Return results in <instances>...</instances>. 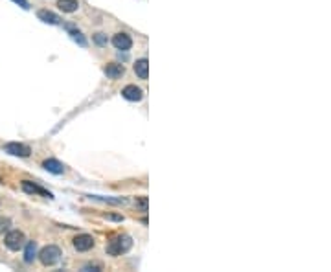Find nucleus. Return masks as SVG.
Listing matches in <instances>:
<instances>
[{
	"instance_id": "obj_1",
	"label": "nucleus",
	"mask_w": 331,
	"mask_h": 272,
	"mask_svg": "<svg viewBox=\"0 0 331 272\" xmlns=\"http://www.w3.org/2000/svg\"><path fill=\"white\" fill-rule=\"evenodd\" d=\"M131 246H133L131 237L129 236H118V237H114L109 245H107V254L121 256V254H125V252H129V248H131Z\"/></svg>"
},
{
	"instance_id": "obj_2",
	"label": "nucleus",
	"mask_w": 331,
	"mask_h": 272,
	"mask_svg": "<svg viewBox=\"0 0 331 272\" xmlns=\"http://www.w3.org/2000/svg\"><path fill=\"white\" fill-rule=\"evenodd\" d=\"M24 243H26V237H24V234H22L20 230H11V228H9L8 232H6L4 245L8 246L9 250L17 252V250H20V248L24 246Z\"/></svg>"
},
{
	"instance_id": "obj_3",
	"label": "nucleus",
	"mask_w": 331,
	"mask_h": 272,
	"mask_svg": "<svg viewBox=\"0 0 331 272\" xmlns=\"http://www.w3.org/2000/svg\"><path fill=\"white\" fill-rule=\"evenodd\" d=\"M39 259H41V263L46 265V267L55 265L59 259H61V250H59V246H55V245L45 246V248L39 252Z\"/></svg>"
},
{
	"instance_id": "obj_4",
	"label": "nucleus",
	"mask_w": 331,
	"mask_h": 272,
	"mask_svg": "<svg viewBox=\"0 0 331 272\" xmlns=\"http://www.w3.org/2000/svg\"><path fill=\"white\" fill-rule=\"evenodd\" d=\"M4 149H6V153L13 154V156H20V158H26V156L31 154V149H30L28 145L18 144V142H11V144H8Z\"/></svg>"
},
{
	"instance_id": "obj_5",
	"label": "nucleus",
	"mask_w": 331,
	"mask_h": 272,
	"mask_svg": "<svg viewBox=\"0 0 331 272\" xmlns=\"http://www.w3.org/2000/svg\"><path fill=\"white\" fill-rule=\"evenodd\" d=\"M92 246H94V237L89 236V234H81V236H77L74 239V248L77 252H87V250H90Z\"/></svg>"
},
{
	"instance_id": "obj_6",
	"label": "nucleus",
	"mask_w": 331,
	"mask_h": 272,
	"mask_svg": "<svg viewBox=\"0 0 331 272\" xmlns=\"http://www.w3.org/2000/svg\"><path fill=\"white\" fill-rule=\"evenodd\" d=\"M112 45H114L116 50L127 52V50H131V46H133V41H131V37L127 33H116V35L112 37Z\"/></svg>"
},
{
	"instance_id": "obj_7",
	"label": "nucleus",
	"mask_w": 331,
	"mask_h": 272,
	"mask_svg": "<svg viewBox=\"0 0 331 272\" xmlns=\"http://www.w3.org/2000/svg\"><path fill=\"white\" fill-rule=\"evenodd\" d=\"M103 72H105V76H107L109 79H120V77L125 74V68H123V64H120V63H109L105 68H103Z\"/></svg>"
},
{
	"instance_id": "obj_8",
	"label": "nucleus",
	"mask_w": 331,
	"mask_h": 272,
	"mask_svg": "<svg viewBox=\"0 0 331 272\" xmlns=\"http://www.w3.org/2000/svg\"><path fill=\"white\" fill-rule=\"evenodd\" d=\"M121 96L127 101H140L144 98V92L142 89H138L136 85H127L123 91H121Z\"/></svg>"
},
{
	"instance_id": "obj_9",
	"label": "nucleus",
	"mask_w": 331,
	"mask_h": 272,
	"mask_svg": "<svg viewBox=\"0 0 331 272\" xmlns=\"http://www.w3.org/2000/svg\"><path fill=\"white\" fill-rule=\"evenodd\" d=\"M22 190L26 191V193H31V195H43V197H48V199H52V193L50 191L43 190L41 186H37V184H33V182L30 181H24L22 182Z\"/></svg>"
},
{
	"instance_id": "obj_10",
	"label": "nucleus",
	"mask_w": 331,
	"mask_h": 272,
	"mask_svg": "<svg viewBox=\"0 0 331 272\" xmlns=\"http://www.w3.org/2000/svg\"><path fill=\"white\" fill-rule=\"evenodd\" d=\"M43 167H45L48 173H54V175H61V173L64 171L63 164L57 162V160H54V158H48V160H45V162H43Z\"/></svg>"
},
{
	"instance_id": "obj_11",
	"label": "nucleus",
	"mask_w": 331,
	"mask_h": 272,
	"mask_svg": "<svg viewBox=\"0 0 331 272\" xmlns=\"http://www.w3.org/2000/svg\"><path fill=\"white\" fill-rule=\"evenodd\" d=\"M135 74L140 79H147V76H149V63H147V59H138L136 63H135Z\"/></svg>"
},
{
	"instance_id": "obj_12",
	"label": "nucleus",
	"mask_w": 331,
	"mask_h": 272,
	"mask_svg": "<svg viewBox=\"0 0 331 272\" xmlns=\"http://www.w3.org/2000/svg\"><path fill=\"white\" fill-rule=\"evenodd\" d=\"M57 8L64 11V13H74V11H77L79 8V2L77 0H59L57 2Z\"/></svg>"
},
{
	"instance_id": "obj_13",
	"label": "nucleus",
	"mask_w": 331,
	"mask_h": 272,
	"mask_svg": "<svg viewBox=\"0 0 331 272\" xmlns=\"http://www.w3.org/2000/svg\"><path fill=\"white\" fill-rule=\"evenodd\" d=\"M37 17L41 18L43 22H46V24H59V17L55 13H52V11H48V9H41L37 13Z\"/></svg>"
},
{
	"instance_id": "obj_14",
	"label": "nucleus",
	"mask_w": 331,
	"mask_h": 272,
	"mask_svg": "<svg viewBox=\"0 0 331 272\" xmlns=\"http://www.w3.org/2000/svg\"><path fill=\"white\" fill-rule=\"evenodd\" d=\"M24 245H26V250H24V261H26V263H33V259L37 257V245L33 241L24 243Z\"/></svg>"
},
{
	"instance_id": "obj_15",
	"label": "nucleus",
	"mask_w": 331,
	"mask_h": 272,
	"mask_svg": "<svg viewBox=\"0 0 331 272\" xmlns=\"http://www.w3.org/2000/svg\"><path fill=\"white\" fill-rule=\"evenodd\" d=\"M9 228H11V221L8 217H0V236L6 234Z\"/></svg>"
},
{
	"instance_id": "obj_16",
	"label": "nucleus",
	"mask_w": 331,
	"mask_h": 272,
	"mask_svg": "<svg viewBox=\"0 0 331 272\" xmlns=\"http://www.w3.org/2000/svg\"><path fill=\"white\" fill-rule=\"evenodd\" d=\"M68 30H70V35L74 37V41H77V43H79V45H81V46H87V41L83 39V37H81V33H79V31H75V30H72V28H70V26H68Z\"/></svg>"
},
{
	"instance_id": "obj_17",
	"label": "nucleus",
	"mask_w": 331,
	"mask_h": 272,
	"mask_svg": "<svg viewBox=\"0 0 331 272\" xmlns=\"http://www.w3.org/2000/svg\"><path fill=\"white\" fill-rule=\"evenodd\" d=\"M94 43L100 46H105L107 45V35H105V33H96V35H94Z\"/></svg>"
},
{
	"instance_id": "obj_18",
	"label": "nucleus",
	"mask_w": 331,
	"mask_h": 272,
	"mask_svg": "<svg viewBox=\"0 0 331 272\" xmlns=\"http://www.w3.org/2000/svg\"><path fill=\"white\" fill-rule=\"evenodd\" d=\"M147 204H149L147 197H138V199H136V206L142 210V212H146V210H147Z\"/></svg>"
},
{
	"instance_id": "obj_19",
	"label": "nucleus",
	"mask_w": 331,
	"mask_h": 272,
	"mask_svg": "<svg viewBox=\"0 0 331 272\" xmlns=\"http://www.w3.org/2000/svg\"><path fill=\"white\" fill-rule=\"evenodd\" d=\"M13 2H15V4H18L20 8H24V9H28V8H30V4H28V0H13Z\"/></svg>"
}]
</instances>
